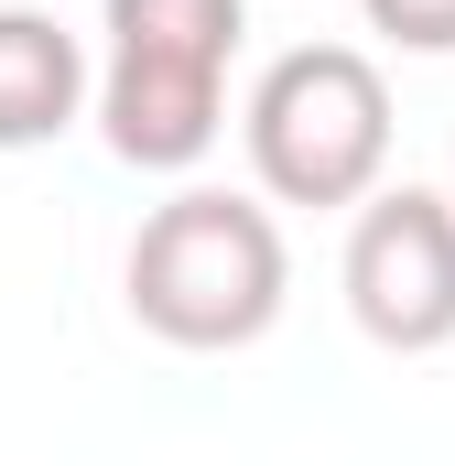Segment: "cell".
<instances>
[{
  "instance_id": "1",
  "label": "cell",
  "mask_w": 455,
  "mask_h": 466,
  "mask_svg": "<svg viewBox=\"0 0 455 466\" xmlns=\"http://www.w3.org/2000/svg\"><path fill=\"white\" fill-rule=\"evenodd\" d=\"M130 315L163 337V348H249V337H271V315H282V293H293V249L271 228V207L260 196H228V185H185V196H163L141 238H130Z\"/></svg>"
},
{
  "instance_id": "4",
  "label": "cell",
  "mask_w": 455,
  "mask_h": 466,
  "mask_svg": "<svg viewBox=\"0 0 455 466\" xmlns=\"http://www.w3.org/2000/svg\"><path fill=\"white\" fill-rule=\"evenodd\" d=\"M337 282H347V315H358L369 348H390V358L455 348V196H434V185L358 196Z\"/></svg>"
},
{
  "instance_id": "5",
  "label": "cell",
  "mask_w": 455,
  "mask_h": 466,
  "mask_svg": "<svg viewBox=\"0 0 455 466\" xmlns=\"http://www.w3.org/2000/svg\"><path fill=\"white\" fill-rule=\"evenodd\" d=\"M87 44L55 22V11H0V152H44L87 119Z\"/></svg>"
},
{
  "instance_id": "3",
  "label": "cell",
  "mask_w": 455,
  "mask_h": 466,
  "mask_svg": "<svg viewBox=\"0 0 455 466\" xmlns=\"http://www.w3.org/2000/svg\"><path fill=\"white\" fill-rule=\"evenodd\" d=\"M238 141L271 207H358L390 174V87L358 44H293L260 66Z\"/></svg>"
},
{
  "instance_id": "2",
  "label": "cell",
  "mask_w": 455,
  "mask_h": 466,
  "mask_svg": "<svg viewBox=\"0 0 455 466\" xmlns=\"http://www.w3.org/2000/svg\"><path fill=\"white\" fill-rule=\"evenodd\" d=\"M249 33V0H109V66H98V141L130 174H196L228 130V55Z\"/></svg>"
},
{
  "instance_id": "6",
  "label": "cell",
  "mask_w": 455,
  "mask_h": 466,
  "mask_svg": "<svg viewBox=\"0 0 455 466\" xmlns=\"http://www.w3.org/2000/svg\"><path fill=\"white\" fill-rule=\"evenodd\" d=\"M369 33H390L401 55H455V0H358Z\"/></svg>"
}]
</instances>
